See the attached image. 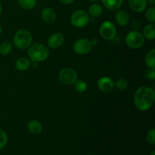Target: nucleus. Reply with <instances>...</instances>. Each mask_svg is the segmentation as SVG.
Segmentation results:
<instances>
[{"label":"nucleus","instance_id":"obj_1","mask_svg":"<svg viewBox=\"0 0 155 155\" xmlns=\"http://www.w3.org/2000/svg\"><path fill=\"white\" fill-rule=\"evenodd\" d=\"M154 90L148 86H141L135 92V105L136 108L141 111L149 110L154 104Z\"/></svg>","mask_w":155,"mask_h":155},{"label":"nucleus","instance_id":"obj_2","mask_svg":"<svg viewBox=\"0 0 155 155\" xmlns=\"http://www.w3.org/2000/svg\"><path fill=\"white\" fill-rule=\"evenodd\" d=\"M28 57L32 61L42 62L46 60L49 55V51L46 45L42 43H36L30 45L28 48Z\"/></svg>","mask_w":155,"mask_h":155},{"label":"nucleus","instance_id":"obj_3","mask_svg":"<svg viewBox=\"0 0 155 155\" xmlns=\"http://www.w3.org/2000/svg\"><path fill=\"white\" fill-rule=\"evenodd\" d=\"M14 45L19 49H27L32 43V35L30 31L25 29L19 30L13 39Z\"/></svg>","mask_w":155,"mask_h":155},{"label":"nucleus","instance_id":"obj_4","mask_svg":"<svg viewBox=\"0 0 155 155\" xmlns=\"http://www.w3.org/2000/svg\"><path fill=\"white\" fill-rule=\"evenodd\" d=\"M126 42L130 48L133 49H139L145 44V38L142 33L137 30H133L127 35Z\"/></svg>","mask_w":155,"mask_h":155},{"label":"nucleus","instance_id":"obj_5","mask_svg":"<svg viewBox=\"0 0 155 155\" xmlns=\"http://www.w3.org/2000/svg\"><path fill=\"white\" fill-rule=\"evenodd\" d=\"M89 15L86 11L84 10H77L72 14L71 18V23L76 27H84L89 24Z\"/></svg>","mask_w":155,"mask_h":155},{"label":"nucleus","instance_id":"obj_6","mask_svg":"<svg viewBox=\"0 0 155 155\" xmlns=\"http://www.w3.org/2000/svg\"><path fill=\"white\" fill-rule=\"evenodd\" d=\"M99 33L101 37L105 40H112L116 36V27L111 21H104L100 26Z\"/></svg>","mask_w":155,"mask_h":155},{"label":"nucleus","instance_id":"obj_7","mask_svg":"<svg viewBox=\"0 0 155 155\" xmlns=\"http://www.w3.org/2000/svg\"><path fill=\"white\" fill-rule=\"evenodd\" d=\"M58 78L62 84L70 86L74 84V83L77 81V74L72 68H64L59 73Z\"/></svg>","mask_w":155,"mask_h":155},{"label":"nucleus","instance_id":"obj_8","mask_svg":"<svg viewBox=\"0 0 155 155\" xmlns=\"http://www.w3.org/2000/svg\"><path fill=\"white\" fill-rule=\"evenodd\" d=\"M92 46L91 45L90 40L85 38H81L74 42L73 48L74 51L77 54H80V55H84V54H88L92 49Z\"/></svg>","mask_w":155,"mask_h":155},{"label":"nucleus","instance_id":"obj_9","mask_svg":"<svg viewBox=\"0 0 155 155\" xmlns=\"http://www.w3.org/2000/svg\"><path fill=\"white\" fill-rule=\"evenodd\" d=\"M98 88L104 92H110L114 88V82L108 77H102L98 81Z\"/></svg>","mask_w":155,"mask_h":155},{"label":"nucleus","instance_id":"obj_10","mask_svg":"<svg viewBox=\"0 0 155 155\" xmlns=\"http://www.w3.org/2000/svg\"><path fill=\"white\" fill-rule=\"evenodd\" d=\"M64 42V36L62 33H53L48 39V46L51 48H58L63 45Z\"/></svg>","mask_w":155,"mask_h":155},{"label":"nucleus","instance_id":"obj_11","mask_svg":"<svg viewBox=\"0 0 155 155\" xmlns=\"http://www.w3.org/2000/svg\"><path fill=\"white\" fill-rule=\"evenodd\" d=\"M147 0H129V6L135 12L141 13L147 8Z\"/></svg>","mask_w":155,"mask_h":155},{"label":"nucleus","instance_id":"obj_12","mask_svg":"<svg viewBox=\"0 0 155 155\" xmlns=\"http://www.w3.org/2000/svg\"><path fill=\"white\" fill-rule=\"evenodd\" d=\"M42 18L46 24H52L56 19L55 12L52 8H45L42 12Z\"/></svg>","mask_w":155,"mask_h":155},{"label":"nucleus","instance_id":"obj_13","mask_svg":"<svg viewBox=\"0 0 155 155\" xmlns=\"http://www.w3.org/2000/svg\"><path fill=\"white\" fill-rule=\"evenodd\" d=\"M115 21L118 25L124 27L127 25L130 21V15L126 11L120 10L115 15Z\"/></svg>","mask_w":155,"mask_h":155},{"label":"nucleus","instance_id":"obj_14","mask_svg":"<svg viewBox=\"0 0 155 155\" xmlns=\"http://www.w3.org/2000/svg\"><path fill=\"white\" fill-rule=\"evenodd\" d=\"M124 0H101L103 6L110 11L118 10L122 6Z\"/></svg>","mask_w":155,"mask_h":155},{"label":"nucleus","instance_id":"obj_15","mask_svg":"<svg viewBox=\"0 0 155 155\" xmlns=\"http://www.w3.org/2000/svg\"><path fill=\"white\" fill-rule=\"evenodd\" d=\"M27 128L32 134L34 135L39 134L42 131V124L36 120H31L29 121L28 124H27Z\"/></svg>","mask_w":155,"mask_h":155},{"label":"nucleus","instance_id":"obj_16","mask_svg":"<svg viewBox=\"0 0 155 155\" xmlns=\"http://www.w3.org/2000/svg\"><path fill=\"white\" fill-rule=\"evenodd\" d=\"M31 65L30 61L28 58L24 57L19 58L15 62V68L19 71H25L30 68Z\"/></svg>","mask_w":155,"mask_h":155},{"label":"nucleus","instance_id":"obj_17","mask_svg":"<svg viewBox=\"0 0 155 155\" xmlns=\"http://www.w3.org/2000/svg\"><path fill=\"white\" fill-rule=\"evenodd\" d=\"M143 36L148 40H154L155 38V25L154 23L148 24L143 30Z\"/></svg>","mask_w":155,"mask_h":155},{"label":"nucleus","instance_id":"obj_18","mask_svg":"<svg viewBox=\"0 0 155 155\" xmlns=\"http://www.w3.org/2000/svg\"><path fill=\"white\" fill-rule=\"evenodd\" d=\"M103 12L102 6L97 3L92 4L89 8V15L92 18H98Z\"/></svg>","mask_w":155,"mask_h":155},{"label":"nucleus","instance_id":"obj_19","mask_svg":"<svg viewBox=\"0 0 155 155\" xmlns=\"http://www.w3.org/2000/svg\"><path fill=\"white\" fill-rule=\"evenodd\" d=\"M145 64L148 68H151V69H154L155 68V49L150 50L148 53H147L146 56H145Z\"/></svg>","mask_w":155,"mask_h":155},{"label":"nucleus","instance_id":"obj_20","mask_svg":"<svg viewBox=\"0 0 155 155\" xmlns=\"http://www.w3.org/2000/svg\"><path fill=\"white\" fill-rule=\"evenodd\" d=\"M18 4L24 9H33L36 5V0H18Z\"/></svg>","mask_w":155,"mask_h":155},{"label":"nucleus","instance_id":"obj_21","mask_svg":"<svg viewBox=\"0 0 155 155\" xmlns=\"http://www.w3.org/2000/svg\"><path fill=\"white\" fill-rule=\"evenodd\" d=\"M12 44L10 42H3L0 44V54L2 55H7L12 51Z\"/></svg>","mask_w":155,"mask_h":155},{"label":"nucleus","instance_id":"obj_22","mask_svg":"<svg viewBox=\"0 0 155 155\" xmlns=\"http://www.w3.org/2000/svg\"><path fill=\"white\" fill-rule=\"evenodd\" d=\"M87 83L84 81V80H77L74 83V89L77 92H85L87 90Z\"/></svg>","mask_w":155,"mask_h":155},{"label":"nucleus","instance_id":"obj_23","mask_svg":"<svg viewBox=\"0 0 155 155\" xmlns=\"http://www.w3.org/2000/svg\"><path fill=\"white\" fill-rule=\"evenodd\" d=\"M127 86H128V82L127 80L124 78L118 79L116 82L114 83V87L116 88L117 90L124 91L127 89Z\"/></svg>","mask_w":155,"mask_h":155},{"label":"nucleus","instance_id":"obj_24","mask_svg":"<svg viewBox=\"0 0 155 155\" xmlns=\"http://www.w3.org/2000/svg\"><path fill=\"white\" fill-rule=\"evenodd\" d=\"M145 17L150 22H155V8L154 7H150L147 9L145 12Z\"/></svg>","mask_w":155,"mask_h":155},{"label":"nucleus","instance_id":"obj_25","mask_svg":"<svg viewBox=\"0 0 155 155\" xmlns=\"http://www.w3.org/2000/svg\"><path fill=\"white\" fill-rule=\"evenodd\" d=\"M8 142V136L5 132L0 129V150L2 149Z\"/></svg>","mask_w":155,"mask_h":155},{"label":"nucleus","instance_id":"obj_26","mask_svg":"<svg viewBox=\"0 0 155 155\" xmlns=\"http://www.w3.org/2000/svg\"><path fill=\"white\" fill-rule=\"evenodd\" d=\"M147 142L151 145H154L155 143V130L154 128L148 130L146 135Z\"/></svg>","mask_w":155,"mask_h":155},{"label":"nucleus","instance_id":"obj_27","mask_svg":"<svg viewBox=\"0 0 155 155\" xmlns=\"http://www.w3.org/2000/svg\"><path fill=\"white\" fill-rule=\"evenodd\" d=\"M145 77L147 79L151 80H154L155 79V71L154 69H151V68H148L145 73Z\"/></svg>","mask_w":155,"mask_h":155},{"label":"nucleus","instance_id":"obj_28","mask_svg":"<svg viewBox=\"0 0 155 155\" xmlns=\"http://www.w3.org/2000/svg\"><path fill=\"white\" fill-rule=\"evenodd\" d=\"M59 1H60L61 3H63V4L69 5V4H71V3L74 2L75 0H59Z\"/></svg>","mask_w":155,"mask_h":155},{"label":"nucleus","instance_id":"obj_29","mask_svg":"<svg viewBox=\"0 0 155 155\" xmlns=\"http://www.w3.org/2000/svg\"><path fill=\"white\" fill-rule=\"evenodd\" d=\"M90 42H91V45H92V46H94V45H97V44H98V39H92V40H90Z\"/></svg>","mask_w":155,"mask_h":155},{"label":"nucleus","instance_id":"obj_30","mask_svg":"<svg viewBox=\"0 0 155 155\" xmlns=\"http://www.w3.org/2000/svg\"><path fill=\"white\" fill-rule=\"evenodd\" d=\"M147 3H148L151 5H154L155 0H147Z\"/></svg>","mask_w":155,"mask_h":155},{"label":"nucleus","instance_id":"obj_31","mask_svg":"<svg viewBox=\"0 0 155 155\" xmlns=\"http://www.w3.org/2000/svg\"><path fill=\"white\" fill-rule=\"evenodd\" d=\"M2 12V4L0 3V15H1Z\"/></svg>","mask_w":155,"mask_h":155},{"label":"nucleus","instance_id":"obj_32","mask_svg":"<svg viewBox=\"0 0 155 155\" xmlns=\"http://www.w3.org/2000/svg\"><path fill=\"white\" fill-rule=\"evenodd\" d=\"M2 33V27L0 26V34H1Z\"/></svg>","mask_w":155,"mask_h":155},{"label":"nucleus","instance_id":"obj_33","mask_svg":"<svg viewBox=\"0 0 155 155\" xmlns=\"http://www.w3.org/2000/svg\"><path fill=\"white\" fill-rule=\"evenodd\" d=\"M150 155H155V151H152V152H151V154H150Z\"/></svg>","mask_w":155,"mask_h":155},{"label":"nucleus","instance_id":"obj_34","mask_svg":"<svg viewBox=\"0 0 155 155\" xmlns=\"http://www.w3.org/2000/svg\"><path fill=\"white\" fill-rule=\"evenodd\" d=\"M89 1L92 2H96V1H98V0H89Z\"/></svg>","mask_w":155,"mask_h":155},{"label":"nucleus","instance_id":"obj_35","mask_svg":"<svg viewBox=\"0 0 155 155\" xmlns=\"http://www.w3.org/2000/svg\"><path fill=\"white\" fill-rule=\"evenodd\" d=\"M0 117H1V111H0Z\"/></svg>","mask_w":155,"mask_h":155}]
</instances>
